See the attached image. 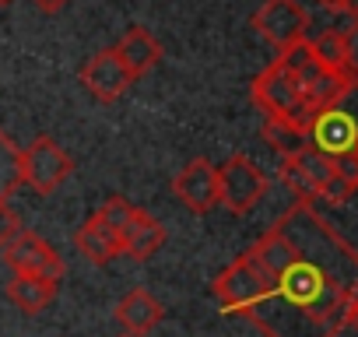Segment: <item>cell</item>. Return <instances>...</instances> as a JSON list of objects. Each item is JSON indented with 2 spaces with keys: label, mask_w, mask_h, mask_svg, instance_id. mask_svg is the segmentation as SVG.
<instances>
[{
  "label": "cell",
  "mask_w": 358,
  "mask_h": 337,
  "mask_svg": "<svg viewBox=\"0 0 358 337\" xmlns=\"http://www.w3.org/2000/svg\"><path fill=\"white\" fill-rule=\"evenodd\" d=\"M22 148L0 130V204H8V197L22 187Z\"/></svg>",
  "instance_id": "ac0fdd59"
},
{
  "label": "cell",
  "mask_w": 358,
  "mask_h": 337,
  "mask_svg": "<svg viewBox=\"0 0 358 337\" xmlns=\"http://www.w3.org/2000/svg\"><path fill=\"white\" fill-rule=\"evenodd\" d=\"M281 180L295 190L299 201H327V204H344L355 190L337 180L334 158L320 155L316 148H302L288 158H281Z\"/></svg>",
  "instance_id": "3957f363"
},
{
  "label": "cell",
  "mask_w": 358,
  "mask_h": 337,
  "mask_svg": "<svg viewBox=\"0 0 358 337\" xmlns=\"http://www.w3.org/2000/svg\"><path fill=\"white\" fill-rule=\"evenodd\" d=\"M4 260H8V267L18 274V278H46V281H57L60 285V278H64V257L43 239V236H36V232H29V229H22L4 250Z\"/></svg>",
  "instance_id": "9c48e42d"
},
{
  "label": "cell",
  "mask_w": 358,
  "mask_h": 337,
  "mask_svg": "<svg viewBox=\"0 0 358 337\" xmlns=\"http://www.w3.org/2000/svg\"><path fill=\"white\" fill-rule=\"evenodd\" d=\"M81 85L99 99V102H120L130 85H134V74L120 64V57L113 50H102L95 57H88V64L81 67Z\"/></svg>",
  "instance_id": "8fae6325"
},
{
  "label": "cell",
  "mask_w": 358,
  "mask_h": 337,
  "mask_svg": "<svg viewBox=\"0 0 358 337\" xmlns=\"http://www.w3.org/2000/svg\"><path fill=\"white\" fill-rule=\"evenodd\" d=\"M344 36H348V78L358 81V15L351 18V29Z\"/></svg>",
  "instance_id": "44dd1931"
},
{
  "label": "cell",
  "mask_w": 358,
  "mask_h": 337,
  "mask_svg": "<svg viewBox=\"0 0 358 337\" xmlns=\"http://www.w3.org/2000/svg\"><path fill=\"white\" fill-rule=\"evenodd\" d=\"M309 148H316L327 158H344L358 144V81H348L344 92L313 116L306 130Z\"/></svg>",
  "instance_id": "277c9868"
},
{
  "label": "cell",
  "mask_w": 358,
  "mask_h": 337,
  "mask_svg": "<svg viewBox=\"0 0 358 337\" xmlns=\"http://www.w3.org/2000/svg\"><path fill=\"white\" fill-rule=\"evenodd\" d=\"M162 316H165V309L148 288H130L116 302V323L127 330V337H144L148 330L158 327Z\"/></svg>",
  "instance_id": "7c38bea8"
},
{
  "label": "cell",
  "mask_w": 358,
  "mask_h": 337,
  "mask_svg": "<svg viewBox=\"0 0 358 337\" xmlns=\"http://www.w3.org/2000/svg\"><path fill=\"white\" fill-rule=\"evenodd\" d=\"M74 246L85 260L92 264H109V260H120L123 257V239L116 229H109L99 215H92L78 232H74Z\"/></svg>",
  "instance_id": "5bb4252c"
},
{
  "label": "cell",
  "mask_w": 358,
  "mask_h": 337,
  "mask_svg": "<svg viewBox=\"0 0 358 337\" xmlns=\"http://www.w3.org/2000/svg\"><path fill=\"white\" fill-rule=\"evenodd\" d=\"M253 29L278 53H288L309 39V15L299 0H264L253 11Z\"/></svg>",
  "instance_id": "52a82bcc"
},
{
  "label": "cell",
  "mask_w": 358,
  "mask_h": 337,
  "mask_svg": "<svg viewBox=\"0 0 358 337\" xmlns=\"http://www.w3.org/2000/svg\"><path fill=\"white\" fill-rule=\"evenodd\" d=\"M306 46L323 71L348 78V36H344V29H327L316 39H306Z\"/></svg>",
  "instance_id": "e0dca14e"
},
{
  "label": "cell",
  "mask_w": 358,
  "mask_h": 337,
  "mask_svg": "<svg viewBox=\"0 0 358 337\" xmlns=\"http://www.w3.org/2000/svg\"><path fill=\"white\" fill-rule=\"evenodd\" d=\"M32 4L39 8V11H46V15H57V11H64L71 0H32Z\"/></svg>",
  "instance_id": "7402d4cb"
},
{
  "label": "cell",
  "mask_w": 358,
  "mask_h": 337,
  "mask_svg": "<svg viewBox=\"0 0 358 337\" xmlns=\"http://www.w3.org/2000/svg\"><path fill=\"white\" fill-rule=\"evenodd\" d=\"M264 141H267L281 158H288V155L309 148V141H306L302 130H292V127H285V123H271V120H264Z\"/></svg>",
  "instance_id": "d6986e66"
},
{
  "label": "cell",
  "mask_w": 358,
  "mask_h": 337,
  "mask_svg": "<svg viewBox=\"0 0 358 337\" xmlns=\"http://www.w3.org/2000/svg\"><path fill=\"white\" fill-rule=\"evenodd\" d=\"M250 257L264 274V299L246 320L264 337H334L358 299V250L299 201L271 225Z\"/></svg>",
  "instance_id": "6da1fadb"
},
{
  "label": "cell",
  "mask_w": 358,
  "mask_h": 337,
  "mask_svg": "<svg viewBox=\"0 0 358 337\" xmlns=\"http://www.w3.org/2000/svg\"><path fill=\"white\" fill-rule=\"evenodd\" d=\"M211 292L222 306V313L229 316H246L260 299H264V274L257 267V260L246 253H239L215 281H211Z\"/></svg>",
  "instance_id": "8992f818"
},
{
  "label": "cell",
  "mask_w": 358,
  "mask_h": 337,
  "mask_svg": "<svg viewBox=\"0 0 358 337\" xmlns=\"http://www.w3.org/2000/svg\"><path fill=\"white\" fill-rule=\"evenodd\" d=\"M113 53H116L120 64L134 74V81H137L141 74H148V71L162 60V46H158V39H155L144 25H130V29L123 32V39L113 46Z\"/></svg>",
  "instance_id": "4fadbf2b"
},
{
  "label": "cell",
  "mask_w": 358,
  "mask_h": 337,
  "mask_svg": "<svg viewBox=\"0 0 358 337\" xmlns=\"http://www.w3.org/2000/svg\"><path fill=\"white\" fill-rule=\"evenodd\" d=\"M351 155H355V158H358V144H355V151H351Z\"/></svg>",
  "instance_id": "603a6c76"
},
{
  "label": "cell",
  "mask_w": 358,
  "mask_h": 337,
  "mask_svg": "<svg viewBox=\"0 0 358 337\" xmlns=\"http://www.w3.org/2000/svg\"><path fill=\"white\" fill-rule=\"evenodd\" d=\"M0 4H11V0H0Z\"/></svg>",
  "instance_id": "cb8c5ba5"
},
{
  "label": "cell",
  "mask_w": 358,
  "mask_h": 337,
  "mask_svg": "<svg viewBox=\"0 0 358 337\" xmlns=\"http://www.w3.org/2000/svg\"><path fill=\"white\" fill-rule=\"evenodd\" d=\"M74 173V158L53 141V137H36L25 151H22V180L39 190V194H53L60 190Z\"/></svg>",
  "instance_id": "ba28073f"
},
{
  "label": "cell",
  "mask_w": 358,
  "mask_h": 337,
  "mask_svg": "<svg viewBox=\"0 0 358 337\" xmlns=\"http://www.w3.org/2000/svg\"><path fill=\"white\" fill-rule=\"evenodd\" d=\"M162 246H165V225L155 215H148L144 208H137L134 218L123 229V257H130V260H151Z\"/></svg>",
  "instance_id": "9a60e30c"
},
{
  "label": "cell",
  "mask_w": 358,
  "mask_h": 337,
  "mask_svg": "<svg viewBox=\"0 0 358 337\" xmlns=\"http://www.w3.org/2000/svg\"><path fill=\"white\" fill-rule=\"evenodd\" d=\"M267 194V176L264 168L246 158L232 155L218 165V204H225L232 215H250Z\"/></svg>",
  "instance_id": "5b68a950"
},
{
  "label": "cell",
  "mask_w": 358,
  "mask_h": 337,
  "mask_svg": "<svg viewBox=\"0 0 358 337\" xmlns=\"http://www.w3.org/2000/svg\"><path fill=\"white\" fill-rule=\"evenodd\" d=\"M8 299L15 309H22L25 316H39L53 299H57V281L46 278H11L8 281Z\"/></svg>",
  "instance_id": "2e32d148"
},
{
  "label": "cell",
  "mask_w": 358,
  "mask_h": 337,
  "mask_svg": "<svg viewBox=\"0 0 358 337\" xmlns=\"http://www.w3.org/2000/svg\"><path fill=\"white\" fill-rule=\"evenodd\" d=\"M172 197L194 215H208L211 208H218V165L208 158L187 162L172 180Z\"/></svg>",
  "instance_id": "30bf717a"
},
{
  "label": "cell",
  "mask_w": 358,
  "mask_h": 337,
  "mask_svg": "<svg viewBox=\"0 0 358 337\" xmlns=\"http://www.w3.org/2000/svg\"><path fill=\"white\" fill-rule=\"evenodd\" d=\"M250 95H253L257 109L264 113V120L285 123V127L302 130V134L309 130L313 109H309V102H306V92H302L299 74H295V67L288 64V57L278 53V60L253 78Z\"/></svg>",
  "instance_id": "7a4b0ae2"
},
{
  "label": "cell",
  "mask_w": 358,
  "mask_h": 337,
  "mask_svg": "<svg viewBox=\"0 0 358 337\" xmlns=\"http://www.w3.org/2000/svg\"><path fill=\"white\" fill-rule=\"evenodd\" d=\"M18 232H22V218H18L8 204H0V250H4Z\"/></svg>",
  "instance_id": "ffe728a7"
}]
</instances>
